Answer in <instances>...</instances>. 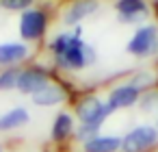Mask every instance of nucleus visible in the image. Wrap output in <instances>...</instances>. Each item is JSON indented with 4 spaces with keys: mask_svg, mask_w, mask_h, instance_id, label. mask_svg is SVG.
<instances>
[{
    "mask_svg": "<svg viewBox=\"0 0 158 152\" xmlns=\"http://www.w3.org/2000/svg\"><path fill=\"white\" fill-rule=\"evenodd\" d=\"M54 65L63 72H80L87 65L98 63V54L91 46H87L78 35L74 33H59L48 44Z\"/></svg>",
    "mask_w": 158,
    "mask_h": 152,
    "instance_id": "f257e3e1",
    "label": "nucleus"
},
{
    "mask_svg": "<svg viewBox=\"0 0 158 152\" xmlns=\"http://www.w3.org/2000/svg\"><path fill=\"white\" fill-rule=\"evenodd\" d=\"M110 113L115 111L108 106V102H104L95 93H85L74 104V117L78 119V124H87V126L102 128V124L110 117Z\"/></svg>",
    "mask_w": 158,
    "mask_h": 152,
    "instance_id": "f03ea898",
    "label": "nucleus"
},
{
    "mask_svg": "<svg viewBox=\"0 0 158 152\" xmlns=\"http://www.w3.org/2000/svg\"><path fill=\"white\" fill-rule=\"evenodd\" d=\"M48 26H50V11L46 7H33L20 15V22H18L20 39L24 44L39 41L46 37Z\"/></svg>",
    "mask_w": 158,
    "mask_h": 152,
    "instance_id": "7ed1b4c3",
    "label": "nucleus"
},
{
    "mask_svg": "<svg viewBox=\"0 0 158 152\" xmlns=\"http://www.w3.org/2000/svg\"><path fill=\"white\" fill-rule=\"evenodd\" d=\"M126 50H128V54H132L134 59H149V57H156V54H158V24H154V22L141 24V26L132 33V37L128 39Z\"/></svg>",
    "mask_w": 158,
    "mask_h": 152,
    "instance_id": "20e7f679",
    "label": "nucleus"
},
{
    "mask_svg": "<svg viewBox=\"0 0 158 152\" xmlns=\"http://www.w3.org/2000/svg\"><path fill=\"white\" fill-rule=\"evenodd\" d=\"M158 148V126L139 124L121 137V152H152Z\"/></svg>",
    "mask_w": 158,
    "mask_h": 152,
    "instance_id": "39448f33",
    "label": "nucleus"
},
{
    "mask_svg": "<svg viewBox=\"0 0 158 152\" xmlns=\"http://www.w3.org/2000/svg\"><path fill=\"white\" fill-rule=\"evenodd\" d=\"M48 83H52V74L44 67V65H26L20 72V80H18V91L33 96L39 89H44Z\"/></svg>",
    "mask_w": 158,
    "mask_h": 152,
    "instance_id": "423d86ee",
    "label": "nucleus"
},
{
    "mask_svg": "<svg viewBox=\"0 0 158 152\" xmlns=\"http://www.w3.org/2000/svg\"><path fill=\"white\" fill-rule=\"evenodd\" d=\"M141 93H143V91H141L136 85H132V83L128 80V83H119V85H115V87L108 91L106 102H108V106H110L113 111H121V109H130V106H134V104L139 102Z\"/></svg>",
    "mask_w": 158,
    "mask_h": 152,
    "instance_id": "0eeeda50",
    "label": "nucleus"
},
{
    "mask_svg": "<svg viewBox=\"0 0 158 152\" xmlns=\"http://www.w3.org/2000/svg\"><path fill=\"white\" fill-rule=\"evenodd\" d=\"M115 11L119 22L123 24H139L141 20H147L152 13L147 0H117Z\"/></svg>",
    "mask_w": 158,
    "mask_h": 152,
    "instance_id": "6e6552de",
    "label": "nucleus"
},
{
    "mask_svg": "<svg viewBox=\"0 0 158 152\" xmlns=\"http://www.w3.org/2000/svg\"><path fill=\"white\" fill-rule=\"evenodd\" d=\"M98 9H100V0H72L67 9L63 11V24L80 26V22L98 13Z\"/></svg>",
    "mask_w": 158,
    "mask_h": 152,
    "instance_id": "1a4fd4ad",
    "label": "nucleus"
},
{
    "mask_svg": "<svg viewBox=\"0 0 158 152\" xmlns=\"http://www.w3.org/2000/svg\"><path fill=\"white\" fill-rule=\"evenodd\" d=\"M76 117L74 113L69 111H59L52 119V126H50V139L54 143H65L69 141L74 135H76Z\"/></svg>",
    "mask_w": 158,
    "mask_h": 152,
    "instance_id": "9d476101",
    "label": "nucleus"
},
{
    "mask_svg": "<svg viewBox=\"0 0 158 152\" xmlns=\"http://www.w3.org/2000/svg\"><path fill=\"white\" fill-rule=\"evenodd\" d=\"M31 57V48L24 41H5L0 44V67H18Z\"/></svg>",
    "mask_w": 158,
    "mask_h": 152,
    "instance_id": "9b49d317",
    "label": "nucleus"
},
{
    "mask_svg": "<svg viewBox=\"0 0 158 152\" xmlns=\"http://www.w3.org/2000/svg\"><path fill=\"white\" fill-rule=\"evenodd\" d=\"M67 98L69 96H67L65 87L59 83H48L44 89H39L37 93L31 96L33 104H37V106H59V104L67 102Z\"/></svg>",
    "mask_w": 158,
    "mask_h": 152,
    "instance_id": "f8f14e48",
    "label": "nucleus"
},
{
    "mask_svg": "<svg viewBox=\"0 0 158 152\" xmlns=\"http://www.w3.org/2000/svg\"><path fill=\"white\" fill-rule=\"evenodd\" d=\"M31 122V113L26 106H13L7 113H0V132H11Z\"/></svg>",
    "mask_w": 158,
    "mask_h": 152,
    "instance_id": "ddd939ff",
    "label": "nucleus"
},
{
    "mask_svg": "<svg viewBox=\"0 0 158 152\" xmlns=\"http://www.w3.org/2000/svg\"><path fill=\"white\" fill-rule=\"evenodd\" d=\"M82 152H121V137L100 132L82 143Z\"/></svg>",
    "mask_w": 158,
    "mask_h": 152,
    "instance_id": "4468645a",
    "label": "nucleus"
},
{
    "mask_svg": "<svg viewBox=\"0 0 158 152\" xmlns=\"http://www.w3.org/2000/svg\"><path fill=\"white\" fill-rule=\"evenodd\" d=\"M136 106H139L143 113H154V111H158V87L145 89V91L141 93Z\"/></svg>",
    "mask_w": 158,
    "mask_h": 152,
    "instance_id": "2eb2a0df",
    "label": "nucleus"
},
{
    "mask_svg": "<svg viewBox=\"0 0 158 152\" xmlns=\"http://www.w3.org/2000/svg\"><path fill=\"white\" fill-rule=\"evenodd\" d=\"M20 67H7L0 72V91H13L18 89V80H20Z\"/></svg>",
    "mask_w": 158,
    "mask_h": 152,
    "instance_id": "dca6fc26",
    "label": "nucleus"
},
{
    "mask_svg": "<svg viewBox=\"0 0 158 152\" xmlns=\"http://www.w3.org/2000/svg\"><path fill=\"white\" fill-rule=\"evenodd\" d=\"M0 7L22 15L24 11H28V9L35 7V0H0Z\"/></svg>",
    "mask_w": 158,
    "mask_h": 152,
    "instance_id": "f3484780",
    "label": "nucleus"
},
{
    "mask_svg": "<svg viewBox=\"0 0 158 152\" xmlns=\"http://www.w3.org/2000/svg\"><path fill=\"white\" fill-rule=\"evenodd\" d=\"M132 85H136L141 91H145V89H152L154 87V83H156V78L149 74V72H139L136 76H132V80H130Z\"/></svg>",
    "mask_w": 158,
    "mask_h": 152,
    "instance_id": "a211bd4d",
    "label": "nucleus"
},
{
    "mask_svg": "<svg viewBox=\"0 0 158 152\" xmlns=\"http://www.w3.org/2000/svg\"><path fill=\"white\" fill-rule=\"evenodd\" d=\"M154 13L158 15V0H154Z\"/></svg>",
    "mask_w": 158,
    "mask_h": 152,
    "instance_id": "6ab92c4d",
    "label": "nucleus"
},
{
    "mask_svg": "<svg viewBox=\"0 0 158 152\" xmlns=\"http://www.w3.org/2000/svg\"><path fill=\"white\" fill-rule=\"evenodd\" d=\"M0 152H5V150H2V145H0Z\"/></svg>",
    "mask_w": 158,
    "mask_h": 152,
    "instance_id": "aec40b11",
    "label": "nucleus"
}]
</instances>
